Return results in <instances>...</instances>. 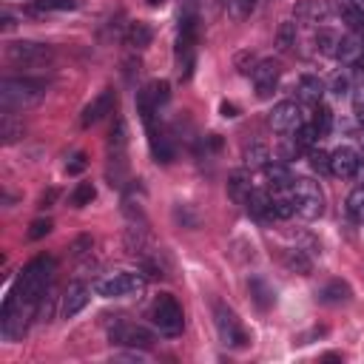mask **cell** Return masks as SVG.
Segmentation results:
<instances>
[{"label": "cell", "instance_id": "17", "mask_svg": "<svg viewBox=\"0 0 364 364\" xmlns=\"http://www.w3.org/2000/svg\"><path fill=\"white\" fill-rule=\"evenodd\" d=\"M296 97L307 106H318L325 97V83L318 80L316 74H302L299 83H296Z\"/></svg>", "mask_w": 364, "mask_h": 364}, {"label": "cell", "instance_id": "38", "mask_svg": "<svg viewBox=\"0 0 364 364\" xmlns=\"http://www.w3.org/2000/svg\"><path fill=\"white\" fill-rule=\"evenodd\" d=\"M293 136H296V140H299V146L304 148V151H310L318 140H322V136H318V131H316V125L313 122H307V125H302L299 131H293Z\"/></svg>", "mask_w": 364, "mask_h": 364}, {"label": "cell", "instance_id": "29", "mask_svg": "<svg viewBox=\"0 0 364 364\" xmlns=\"http://www.w3.org/2000/svg\"><path fill=\"white\" fill-rule=\"evenodd\" d=\"M339 40H342V37H339L333 29H318V31H316V37H313V43H316L318 55H328V57H336Z\"/></svg>", "mask_w": 364, "mask_h": 364}, {"label": "cell", "instance_id": "31", "mask_svg": "<svg viewBox=\"0 0 364 364\" xmlns=\"http://www.w3.org/2000/svg\"><path fill=\"white\" fill-rule=\"evenodd\" d=\"M347 216L358 225H364V186L353 188L350 197H347Z\"/></svg>", "mask_w": 364, "mask_h": 364}, {"label": "cell", "instance_id": "4", "mask_svg": "<svg viewBox=\"0 0 364 364\" xmlns=\"http://www.w3.org/2000/svg\"><path fill=\"white\" fill-rule=\"evenodd\" d=\"M37 313V304H29V302H20L15 290L6 293L4 299V307H0V336L6 342H18L23 339L29 322Z\"/></svg>", "mask_w": 364, "mask_h": 364}, {"label": "cell", "instance_id": "21", "mask_svg": "<svg viewBox=\"0 0 364 364\" xmlns=\"http://www.w3.org/2000/svg\"><path fill=\"white\" fill-rule=\"evenodd\" d=\"M248 214L259 222H273V205H270V191H262V188H253L251 197H248Z\"/></svg>", "mask_w": 364, "mask_h": 364}, {"label": "cell", "instance_id": "5", "mask_svg": "<svg viewBox=\"0 0 364 364\" xmlns=\"http://www.w3.org/2000/svg\"><path fill=\"white\" fill-rule=\"evenodd\" d=\"M290 194H293L296 216L313 222V219H318V216L325 214V191H322V186H318L316 179H310V176H299V179H293Z\"/></svg>", "mask_w": 364, "mask_h": 364}, {"label": "cell", "instance_id": "51", "mask_svg": "<svg viewBox=\"0 0 364 364\" xmlns=\"http://www.w3.org/2000/svg\"><path fill=\"white\" fill-rule=\"evenodd\" d=\"M361 80H364V69H361Z\"/></svg>", "mask_w": 364, "mask_h": 364}, {"label": "cell", "instance_id": "25", "mask_svg": "<svg viewBox=\"0 0 364 364\" xmlns=\"http://www.w3.org/2000/svg\"><path fill=\"white\" fill-rule=\"evenodd\" d=\"M265 176H267V188L270 191H282L293 186V174L285 162H267L265 165Z\"/></svg>", "mask_w": 364, "mask_h": 364}, {"label": "cell", "instance_id": "10", "mask_svg": "<svg viewBox=\"0 0 364 364\" xmlns=\"http://www.w3.org/2000/svg\"><path fill=\"white\" fill-rule=\"evenodd\" d=\"M108 339H111V344L131 347V350H151L154 347V333L146 330L143 325H131V322H117L108 330Z\"/></svg>", "mask_w": 364, "mask_h": 364}, {"label": "cell", "instance_id": "27", "mask_svg": "<svg viewBox=\"0 0 364 364\" xmlns=\"http://www.w3.org/2000/svg\"><path fill=\"white\" fill-rule=\"evenodd\" d=\"M151 40H154V31H151L148 23H131L128 31H125V43L131 46L134 52H140V49H146V46H151Z\"/></svg>", "mask_w": 364, "mask_h": 364}, {"label": "cell", "instance_id": "39", "mask_svg": "<svg viewBox=\"0 0 364 364\" xmlns=\"http://www.w3.org/2000/svg\"><path fill=\"white\" fill-rule=\"evenodd\" d=\"M256 9V0H227V12L234 20H245Z\"/></svg>", "mask_w": 364, "mask_h": 364}, {"label": "cell", "instance_id": "22", "mask_svg": "<svg viewBox=\"0 0 364 364\" xmlns=\"http://www.w3.org/2000/svg\"><path fill=\"white\" fill-rule=\"evenodd\" d=\"M23 120L12 111V108H4V114H0V140H4V146H12L18 143L23 136Z\"/></svg>", "mask_w": 364, "mask_h": 364}, {"label": "cell", "instance_id": "14", "mask_svg": "<svg viewBox=\"0 0 364 364\" xmlns=\"http://www.w3.org/2000/svg\"><path fill=\"white\" fill-rule=\"evenodd\" d=\"M358 165H361V157L350 146H342L330 154V174L339 179H353L358 174Z\"/></svg>", "mask_w": 364, "mask_h": 364}, {"label": "cell", "instance_id": "16", "mask_svg": "<svg viewBox=\"0 0 364 364\" xmlns=\"http://www.w3.org/2000/svg\"><path fill=\"white\" fill-rule=\"evenodd\" d=\"M248 293L253 299V304L259 310H270L273 304H276V288H273L265 276H251L248 279Z\"/></svg>", "mask_w": 364, "mask_h": 364}, {"label": "cell", "instance_id": "18", "mask_svg": "<svg viewBox=\"0 0 364 364\" xmlns=\"http://www.w3.org/2000/svg\"><path fill=\"white\" fill-rule=\"evenodd\" d=\"M88 299H91V290H88L83 282H71V285L66 288V296H63V316H66V318L77 316V313L88 304Z\"/></svg>", "mask_w": 364, "mask_h": 364}, {"label": "cell", "instance_id": "42", "mask_svg": "<svg viewBox=\"0 0 364 364\" xmlns=\"http://www.w3.org/2000/svg\"><path fill=\"white\" fill-rule=\"evenodd\" d=\"M85 168H88V157H85L83 151L71 154V157H69V162H66V174H83Z\"/></svg>", "mask_w": 364, "mask_h": 364}, {"label": "cell", "instance_id": "44", "mask_svg": "<svg viewBox=\"0 0 364 364\" xmlns=\"http://www.w3.org/2000/svg\"><path fill=\"white\" fill-rule=\"evenodd\" d=\"M330 91H333L336 97H344L347 91H350V77H347V74H336L333 83H330Z\"/></svg>", "mask_w": 364, "mask_h": 364}, {"label": "cell", "instance_id": "34", "mask_svg": "<svg viewBox=\"0 0 364 364\" xmlns=\"http://www.w3.org/2000/svg\"><path fill=\"white\" fill-rule=\"evenodd\" d=\"M94 197H97V188L91 186V182H80V186L74 188V194H71V205L74 208H85V205L94 202Z\"/></svg>", "mask_w": 364, "mask_h": 364}, {"label": "cell", "instance_id": "36", "mask_svg": "<svg viewBox=\"0 0 364 364\" xmlns=\"http://www.w3.org/2000/svg\"><path fill=\"white\" fill-rule=\"evenodd\" d=\"M307 162H310V168L318 171V174H330V154L322 151V148L313 146V148L307 151Z\"/></svg>", "mask_w": 364, "mask_h": 364}, {"label": "cell", "instance_id": "6", "mask_svg": "<svg viewBox=\"0 0 364 364\" xmlns=\"http://www.w3.org/2000/svg\"><path fill=\"white\" fill-rule=\"evenodd\" d=\"M151 322L162 336H179L186 328V318H182V307L171 293L157 296L154 307H151Z\"/></svg>", "mask_w": 364, "mask_h": 364}, {"label": "cell", "instance_id": "41", "mask_svg": "<svg viewBox=\"0 0 364 364\" xmlns=\"http://www.w3.org/2000/svg\"><path fill=\"white\" fill-rule=\"evenodd\" d=\"M52 234V219H34L29 227V239H43Z\"/></svg>", "mask_w": 364, "mask_h": 364}, {"label": "cell", "instance_id": "37", "mask_svg": "<svg viewBox=\"0 0 364 364\" xmlns=\"http://www.w3.org/2000/svg\"><path fill=\"white\" fill-rule=\"evenodd\" d=\"M313 125H316L318 136H328V134H330V125H333V111H330L328 106H322V103H318V108H316V117H313Z\"/></svg>", "mask_w": 364, "mask_h": 364}, {"label": "cell", "instance_id": "20", "mask_svg": "<svg viewBox=\"0 0 364 364\" xmlns=\"http://www.w3.org/2000/svg\"><path fill=\"white\" fill-rule=\"evenodd\" d=\"M251 191H253V186H251V168H239V171H234L231 176H227V194H231L234 202L245 205L248 197H251Z\"/></svg>", "mask_w": 364, "mask_h": 364}, {"label": "cell", "instance_id": "12", "mask_svg": "<svg viewBox=\"0 0 364 364\" xmlns=\"http://www.w3.org/2000/svg\"><path fill=\"white\" fill-rule=\"evenodd\" d=\"M270 128L276 131V134H293L304 125V117H302V106L293 103V100H285L279 106H273L270 117H267Z\"/></svg>", "mask_w": 364, "mask_h": 364}, {"label": "cell", "instance_id": "9", "mask_svg": "<svg viewBox=\"0 0 364 364\" xmlns=\"http://www.w3.org/2000/svg\"><path fill=\"white\" fill-rule=\"evenodd\" d=\"M6 57L15 66H49L55 52L52 46L46 43H34V40H18L6 46Z\"/></svg>", "mask_w": 364, "mask_h": 364}, {"label": "cell", "instance_id": "19", "mask_svg": "<svg viewBox=\"0 0 364 364\" xmlns=\"http://www.w3.org/2000/svg\"><path fill=\"white\" fill-rule=\"evenodd\" d=\"M361 52H364V40L358 34H344L339 40V49H336V60H342L344 66H358L361 63Z\"/></svg>", "mask_w": 364, "mask_h": 364}, {"label": "cell", "instance_id": "45", "mask_svg": "<svg viewBox=\"0 0 364 364\" xmlns=\"http://www.w3.org/2000/svg\"><path fill=\"white\" fill-rule=\"evenodd\" d=\"M85 251H91V237H80L74 245H71V253H85Z\"/></svg>", "mask_w": 364, "mask_h": 364}, {"label": "cell", "instance_id": "32", "mask_svg": "<svg viewBox=\"0 0 364 364\" xmlns=\"http://www.w3.org/2000/svg\"><path fill=\"white\" fill-rule=\"evenodd\" d=\"M296 23L293 20H285L279 29H276V49L279 52H290L293 46H296Z\"/></svg>", "mask_w": 364, "mask_h": 364}, {"label": "cell", "instance_id": "1", "mask_svg": "<svg viewBox=\"0 0 364 364\" xmlns=\"http://www.w3.org/2000/svg\"><path fill=\"white\" fill-rule=\"evenodd\" d=\"M52 276H55V259L52 256H37L23 267L20 279L12 290L18 293L20 302L40 304V299L46 296V290H49V285H52Z\"/></svg>", "mask_w": 364, "mask_h": 364}, {"label": "cell", "instance_id": "30", "mask_svg": "<svg viewBox=\"0 0 364 364\" xmlns=\"http://www.w3.org/2000/svg\"><path fill=\"white\" fill-rule=\"evenodd\" d=\"M77 9V0H31L29 12L34 15H46V12H69Z\"/></svg>", "mask_w": 364, "mask_h": 364}, {"label": "cell", "instance_id": "43", "mask_svg": "<svg viewBox=\"0 0 364 364\" xmlns=\"http://www.w3.org/2000/svg\"><path fill=\"white\" fill-rule=\"evenodd\" d=\"M353 114L364 122V80L353 88Z\"/></svg>", "mask_w": 364, "mask_h": 364}, {"label": "cell", "instance_id": "33", "mask_svg": "<svg viewBox=\"0 0 364 364\" xmlns=\"http://www.w3.org/2000/svg\"><path fill=\"white\" fill-rule=\"evenodd\" d=\"M267 160H270V151H267V146H262V143H253L251 148H245V165L253 171V168H265L267 165Z\"/></svg>", "mask_w": 364, "mask_h": 364}, {"label": "cell", "instance_id": "48", "mask_svg": "<svg viewBox=\"0 0 364 364\" xmlns=\"http://www.w3.org/2000/svg\"><path fill=\"white\" fill-rule=\"evenodd\" d=\"M358 143H361V148H364V122H361V131H358Z\"/></svg>", "mask_w": 364, "mask_h": 364}, {"label": "cell", "instance_id": "26", "mask_svg": "<svg viewBox=\"0 0 364 364\" xmlns=\"http://www.w3.org/2000/svg\"><path fill=\"white\" fill-rule=\"evenodd\" d=\"M270 191V188H267ZM270 205H273V216L276 219H290L296 214V205H293V194L290 188H282V191H270Z\"/></svg>", "mask_w": 364, "mask_h": 364}, {"label": "cell", "instance_id": "47", "mask_svg": "<svg viewBox=\"0 0 364 364\" xmlns=\"http://www.w3.org/2000/svg\"><path fill=\"white\" fill-rule=\"evenodd\" d=\"M219 111H222V117H239V108L234 103H222Z\"/></svg>", "mask_w": 364, "mask_h": 364}, {"label": "cell", "instance_id": "15", "mask_svg": "<svg viewBox=\"0 0 364 364\" xmlns=\"http://www.w3.org/2000/svg\"><path fill=\"white\" fill-rule=\"evenodd\" d=\"M293 15H296V20L316 26V23H325L333 15V6L328 4V0H299V4L293 6Z\"/></svg>", "mask_w": 364, "mask_h": 364}, {"label": "cell", "instance_id": "49", "mask_svg": "<svg viewBox=\"0 0 364 364\" xmlns=\"http://www.w3.org/2000/svg\"><path fill=\"white\" fill-rule=\"evenodd\" d=\"M165 0H148V6H162Z\"/></svg>", "mask_w": 364, "mask_h": 364}, {"label": "cell", "instance_id": "8", "mask_svg": "<svg viewBox=\"0 0 364 364\" xmlns=\"http://www.w3.org/2000/svg\"><path fill=\"white\" fill-rule=\"evenodd\" d=\"M214 322H216V333H219V342L225 347H234V350H242L248 344V333L245 328L239 325L237 313L227 307V304H216L214 307Z\"/></svg>", "mask_w": 364, "mask_h": 364}, {"label": "cell", "instance_id": "46", "mask_svg": "<svg viewBox=\"0 0 364 364\" xmlns=\"http://www.w3.org/2000/svg\"><path fill=\"white\" fill-rule=\"evenodd\" d=\"M55 200H57V188H49V191H46V194L40 197V205H37V208H52Z\"/></svg>", "mask_w": 364, "mask_h": 364}, {"label": "cell", "instance_id": "24", "mask_svg": "<svg viewBox=\"0 0 364 364\" xmlns=\"http://www.w3.org/2000/svg\"><path fill=\"white\" fill-rule=\"evenodd\" d=\"M350 296H353V290L342 279L328 282L325 288H318V293H316V299L322 302V304H344V302H350Z\"/></svg>", "mask_w": 364, "mask_h": 364}, {"label": "cell", "instance_id": "52", "mask_svg": "<svg viewBox=\"0 0 364 364\" xmlns=\"http://www.w3.org/2000/svg\"><path fill=\"white\" fill-rule=\"evenodd\" d=\"M361 40H364V31H361Z\"/></svg>", "mask_w": 364, "mask_h": 364}, {"label": "cell", "instance_id": "11", "mask_svg": "<svg viewBox=\"0 0 364 364\" xmlns=\"http://www.w3.org/2000/svg\"><path fill=\"white\" fill-rule=\"evenodd\" d=\"M251 77H253V85H256V97H259V100H267V97L273 94V91H276V85H279L282 63H279V60H273V57L259 60V63L253 66Z\"/></svg>", "mask_w": 364, "mask_h": 364}, {"label": "cell", "instance_id": "13", "mask_svg": "<svg viewBox=\"0 0 364 364\" xmlns=\"http://www.w3.org/2000/svg\"><path fill=\"white\" fill-rule=\"evenodd\" d=\"M114 106H117V94H114V88H106V91H100V94L91 100L85 108H83V117H80V122L88 128V125H94V122H100L103 117H108L111 111H114Z\"/></svg>", "mask_w": 364, "mask_h": 364}, {"label": "cell", "instance_id": "40", "mask_svg": "<svg viewBox=\"0 0 364 364\" xmlns=\"http://www.w3.org/2000/svg\"><path fill=\"white\" fill-rule=\"evenodd\" d=\"M302 154H304V148L299 146L296 136H288V140L282 143V148H279V160H285V162H290V160H296Z\"/></svg>", "mask_w": 364, "mask_h": 364}, {"label": "cell", "instance_id": "7", "mask_svg": "<svg viewBox=\"0 0 364 364\" xmlns=\"http://www.w3.org/2000/svg\"><path fill=\"white\" fill-rule=\"evenodd\" d=\"M94 290L103 299L136 296V293L146 290V276H143V273H111V276L94 282Z\"/></svg>", "mask_w": 364, "mask_h": 364}, {"label": "cell", "instance_id": "23", "mask_svg": "<svg viewBox=\"0 0 364 364\" xmlns=\"http://www.w3.org/2000/svg\"><path fill=\"white\" fill-rule=\"evenodd\" d=\"M125 146H128V128L122 117H114L111 134H108V160H125Z\"/></svg>", "mask_w": 364, "mask_h": 364}, {"label": "cell", "instance_id": "2", "mask_svg": "<svg viewBox=\"0 0 364 364\" xmlns=\"http://www.w3.org/2000/svg\"><path fill=\"white\" fill-rule=\"evenodd\" d=\"M197 40H200V18L194 9L182 12L176 29V74L179 80H191L197 66Z\"/></svg>", "mask_w": 364, "mask_h": 364}, {"label": "cell", "instance_id": "28", "mask_svg": "<svg viewBox=\"0 0 364 364\" xmlns=\"http://www.w3.org/2000/svg\"><path fill=\"white\" fill-rule=\"evenodd\" d=\"M282 259H285V267H288V270L302 273V276H307V273L313 270V262H310V256H307L302 248H290V251H285Z\"/></svg>", "mask_w": 364, "mask_h": 364}, {"label": "cell", "instance_id": "35", "mask_svg": "<svg viewBox=\"0 0 364 364\" xmlns=\"http://www.w3.org/2000/svg\"><path fill=\"white\" fill-rule=\"evenodd\" d=\"M146 91H148V97H151V103H154L157 108L171 100V85H168V80H154Z\"/></svg>", "mask_w": 364, "mask_h": 364}, {"label": "cell", "instance_id": "3", "mask_svg": "<svg viewBox=\"0 0 364 364\" xmlns=\"http://www.w3.org/2000/svg\"><path fill=\"white\" fill-rule=\"evenodd\" d=\"M46 97V83L34 80V77H18V80H4L0 83V106L12 108V111H23L37 106Z\"/></svg>", "mask_w": 364, "mask_h": 364}, {"label": "cell", "instance_id": "50", "mask_svg": "<svg viewBox=\"0 0 364 364\" xmlns=\"http://www.w3.org/2000/svg\"><path fill=\"white\" fill-rule=\"evenodd\" d=\"M353 6H358V9H364V0H350Z\"/></svg>", "mask_w": 364, "mask_h": 364}]
</instances>
